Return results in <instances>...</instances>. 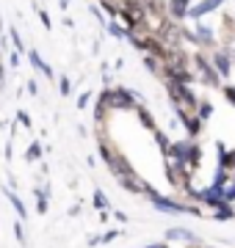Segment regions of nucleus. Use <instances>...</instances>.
<instances>
[{
  "instance_id": "f03ea898",
  "label": "nucleus",
  "mask_w": 235,
  "mask_h": 248,
  "mask_svg": "<svg viewBox=\"0 0 235 248\" xmlns=\"http://www.w3.org/2000/svg\"><path fill=\"white\" fill-rule=\"evenodd\" d=\"M105 99H108V108H117V110H136V99H141V97L119 86V89L105 91Z\"/></svg>"
},
{
  "instance_id": "1a4fd4ad",
  "label": "nucleus",
  "mask_w": 235,
  "mask_h": 248,
  "mask_svg": "<svg viewBox=\"0 0 235 248\" xmlns=\"http://www.w3.org/2000/svg\"><path fill=\"white\" fill-rule=\"evenodd\" d=\"M191 11V0H169V17L185 19Z\"/></svg>"
},
{
  "instance_id": "39448f33",
  "label": "nucleus",
  "mask_w": 235,
  "mask_h": 248,
  "mask_svg": "<svg viewBox=\"0 0 235 248\" xmlns=\"http://www.w3.org/2000/svg\"><path fill=\"white\" fill-rule=\"evenodd\" d=\"M122 11H125L127 17L136 19V25H141L144 17H147V9H144V3H141V0H125V3H122Z\"/></svg>"
},
{
  "instance_id": "a211bd4d",
  "label": "nucleus",
  "mask_w": 235,
  "mask_h": 248,
  "mask_svg": "<svg viewBox=\"0 0 235 248\" xmlns=\"http://www.w3.org/2000/svg\"><path fill=\"white\" fill-rule=\"evenodd\" d=\"M100 157H102V160L111 166V163H114V157H117V152H111L108 143H100Z\"/></svg>"
},
{
  "instance_id": "7c9ffc66",
  "label": "nucleus",
  "mask_w": 235,
  "mask_h": 248,
  "mask_svg": "<svg viewBox=\"0 0 235 248\" xmlns=\"http://www.w3.org/2000/svg\"><path fill=\"white\" fill-rule=\"evenodd\" d=\"M61 3H64V6H67V3H69V0H61Z\"/></svg>"
},
{
  "instance_id": "ddd939ff",
  "label": "nucleus",
  "mask_w": 235,
  "mask_h": 248,
  "mask_svg": "<svg viewBox=\"0 0 235 248\" xmlns=\"http://www.w3.org/2000/svg\"><path fill=\"white\" fill-rule=\"evenodd\" d=\"M235 218V210L230 207V202H224L221 207H216V221H233Z\"/></svg>"
},
{
  "instance_id": "6ab92c4d",
  "label": "nucleus",
  "mask_w": 235,
  "mask_h": 248,
  "mask_svg": "<svg viewBox=\"0 0 235 248\" xmlns=\"http://www.w3.org/2000/svg\"><path fill=\"white\" fill-rule=\"evenodd\" d=\"M210 113H213V105H210V102H202V105H199V110H197V116L202 119V122H208Z\"/></svg>"
},
{
  "instance_id": "aec40b11",
  "label": "nucleus",
  "mask_w": 235,
  "mask_h": 248,
  "mask_svg": "<svg viewBox=\"0 0 235 248\" xmlns=\"http://www.w3.org/2000/svg\"><path fill=\"white\" fill-rule=\"evenodd\" d=\"M108 31H111V36H117V39H127V33H130L127 28H119L117 22H111V25H108Z\"/></svg>"
},
{
  "instance_id": "c756f323",
  "label": "nucleus",
  "mask_w": 235,
  "mask_h": 248,
  "mask_svg": "<svg viewBox=\"0 0 235 248\" xmlns=\"http://www.w3.org/2000/svg\"><path fill=\"white\" fill-rule=\"evenodd\" d=\"M61 94H69V80L61 78Z\"/></svg>"
},
{
  "instance_id": "6e6552de",
  "label": "nucleus",
  "mask_w": 235,
  "mask_h": 248,
  "mask_svg": "<svg viewBox=\"0 0 235 248\" xmlns=\"http://www.w3.org/2000/svg\"><path fill=\"white\" fill-rule=\"evenodd\" d=\"M213 66H216V72L221 75V78H230V69H233V58H230L224 50H218V53L213 55Z\"/></svg>"
},
{
  "instance_id": "2f4dec72",
  "label": "nucleus",
  "mask_w": 235,
  "mask_h": 248,
  "mask_svg": "<svg viewBox=\"0 0 235 248\" xmlns=\"http://www.w3.org/2000/svg\"><path fill=\"white\" fill-rule=\"evenodd\" d=\"M0 78H3V69H0Z\"/></svg>"
},
{
  "instance_id": "7ed1b4c3",
  "label": "nucleus",
  "mask_w": 235,
  "mask_h": 248,
  "mask_svg": "<svg viewBox=\"0 0 235 248\" xmlns=\"http://www.w3.org/2000/svg\"><path fill=\"white\" fill-rule=\"evenodd\" d=\"M194 66L199 69V75H205V83H208V86H218L221 75L216 72V66H213L210 58H205L202 53H197V55H194Z\"/></svg>"
},
{
  "instance_id": "c85d7f7f",
  "label": "nucleus",
  "mask_w": 235,
  "mask_h": 248,
  "mask_svg": "<svg viewBox=\"0 0 235 248\" xmlns=\"http://www.w3.org/2000/svg\"><path fill=\"white\" fill-rule=\"evenodd\" d=\"M89 99H91V94H81V97H78V108H86Z\"/></svg>"
},
{
  "instance_id": "412c9836",
  "label": "nucleus",
  "mask_w": 235,
  "mask_h": 248,
  "mask_svg": "<svg viewBox=\"0 0 235 248\" xmlns=\"http://www.w3.org/2000/svg\"><path fill=\"white\" fill-rule=\"evenodd\" d=\"M144 66L150 72H152V75H158V69H161V66H158V58H155V55H147L144 58Z\"/></svg>"
},
{
  "instance_id": "cd10ccee",
  "label": "nucleus",
  "mask_w": 235,
  "mask_h": 248,
  "mask_svg": "<svg viewBox=\"0 0 235 248\" xmlns=\"http://www.w3.org/2000/svg\"><path fill=\"white\" fill-rule=\"evenodd\" d=\"M119 237V232L114 229V232H105V237H102V243H111V240H117Z\"/></svg>"
},
{
  "instance_id": "393cba45",
  "label": "nucleus",
  "mask_w": 235,
  "mask_h": 248,
  "mask_svg": "<svg viewBox=\"0 0 235 248\" xmlns=\"http://www.w3.org/2000/svg\"><path fill=\"white\" fill-rule=\"evenodd\" d=\"M39 155H42V146H39V143H31V149H28V160L39 157Z\"/></svg>"
},
{
  "instance_id": "f3484780",
  "label": "nucleus",
  "mask_w": 235,
  "mask_h": 248,
  "mask_svg": "<svg viewBox=\"0 0 235 248\" xmlns=\"http://www.w3.org/2000/svg\"><path fill=\"white\" fill-rule=\"evenodd\" d=\"M227 182H230V171H227V169H221V166H218L216 177H213V185H216V187H224Z\"/></svg>"
},
{
  "instance_id": "f257e3e1",
  "label": "nucleus",
  "mask_w": 235,
  "mask_h": 248,
  "mask_svg": "<svg viewBox=\"0 0 235 248\" xmlns=\"http://www.w3.org/2000/svg\"><path fill=\"white\" fill-rule=\"evenodd\" d=\"M147 199H150V202L155 204V207H158V210H161V213H185V215H199V210L197 207H188V204H180V202H172V199H163L161 193H158V190H155V187H150L147 185Z\"/></svg>"
},
{
  "instance_id": "2eb2a0df",
  "label": "nucleus",
  "mask_w": 235,
  "mask_h": 248,
  "mask_svg": "<svg viewBox=\"0 0 235 248\" xmlns=\"http://www.w3.org/2000/svg\"><path fill=\"white\" fill-rule=\"evenodd\" d=\"M199 163H202V146H197V143H191V155H188V169H197Z\"/></svg>"
},
{
  "instance_id": "9b49d317",
  "label": "nucleus",
  "mask_w": 235,
  "mask_h": 248,
  "mask_svg": "<svg viewBox=\"0 0 235 248\" xmlns=\"http://www.w3.org/2000/svg\"><path fill=\"white\" fill-rule=\"evenodd\" d=\"M28 61L34 63V69H42L47 75V78H53V69H50V66H47L45 61H42V55L36 53V50H31V53H28Z\"/></svg>"
},
{
  "instance_id": "0eeeda50",
  "label": "nucleus",
  "mask_w": 235,
  "mask_h": 248,
  "mask_svg": "<svg viewBox=\"0 0 235 248\" xmlns=\"http://www.w3.org/2000/svg\"><path fill=\"white\" fill-rule=\"evenodd\" d=\"M221 3H224V0H202V3H197V6L188 11V17H191V19H202L205 14H210L213 9H218Z\"/></svg>"
},
{
  "instance_id": "9d476101",
  "label": "nucleus",
  "mask_w": 235,
  "mask_h": 248,
  "mask_svg": "<svg viewBox=\"0 0 235 248\" xmlns=\"http://www.w3.org/2000/svg\"><path fill=\"white\" fill-rule=\"evenodd\" d=\"M166 240H188V243H194V240H197V234H194L191 229L172 226V229H166Z\"/></svg>"
},
{
  "instance_id": "dca6fc26",
  "label": "nucleus",
  "mask_w": 235,
  "mask_h": 248,
  "mask_svg": "<svg viewBox=\"0 0 235 248\" xmlns=\"http://www.w3.org/2000/svg\"><path fill=\"white\" fill-rule=\"evenodd\" d=\"M197 36H199V42H202V45H213V31H210L208 25H199L197 28Z\"/></svg>"
},
{
  "instance_id": "5701e85b",
  "label": "nucleus",
  "mask_w": 235,
  "mask_h": 248,
  "mask_svg": "<svg viewBox=\"0 0 235 248\" xmlns=\"http://www.w3.org/2000/svg\"><path fill=\"white\" fill-rule=\"evenodd\" d=\"M94 207H97V210H105V207H108V202H105V196L100 193V190L94 193Z\"/></svg>"
},
{
  "instance_id": "20e7f679",
  "label": "nucleus",
  "mask_w": 235,
  "mask_h": 248,
  "mask_svg": "<svg viewBox=\"0 0 235 248\" xmlns=\"http://www.w3.org/2000/svg\"><path fill=\"white\" fill-rule=\"evenodd\" d=\"M174 113L180 116V122L185 124V130H188V135H199V133H202V119H199L197 113L191 116V113H188V110H185L183 105H174Z\"/></svg>"
},
{
  "instance_id": "a878e982",
  "label": "nucleus",
  "mask_w": 235,
  "mask_h": 248,
  "mask_svg": "<svg viewBox=\"0 0 235 248\" xmlns=\"http://www.w3.org/2000/svg\"><path fill=\"white\" fill-rule=\"evenodd\" d=\"M11 42H14V47H17V50H22V39H19L17 28H11Z\"/></svg>"
},
{
  "instance_id": "f8f14e48",
  "label": "nucleus",
  "mask_w": 235,
  "mask_h": 248,
  "mask_svg": "<svg viewBox=\"0 0 235 248\" xmlns=\"http://www.w3.org/2000/svg\"><path fill=\"white\" fill-rule=\"evenodd\" d=\"M136 113H138V119H141V124H144L147 130H158V127H155V119H152V113H150V110H147L144 105H136Z\"/></svg>"
},
{
  "instance_id": "bb28decb",
  "label": "nucleus",
  "mask_w": 235,
  "mask_h": 248,
  "mask_svg": "<svg viewBox=\"0 0 235 248\" xmlns=\"http://www.w3.org/2000/svg\"><path fill=\"white\" fill-rule=\"evenodd\" d=\"M39 17H42V25H45L47 31L53 28V25H50V17H47V11H42V9H39Z\"/></svg>"
},
{
  "instance_id": "4468645a",
  "label": "nucleus",
  "mask_w": 235,
  "mask_h": 248,
  "mask_svg": "<svg viewBox=\"0 0 235 248\" xmlns=\"http://www.w3.org/2000/svg\"><path fill=\"white\" fill-rule=\"evenodd\" d=\"M155 141H158V146H161V152L169 157V152H172V141L166 138V133H161V130H155Z\"/></svg>"
},
{
  "instance_id": "4be33fe9",
  "label": "nucleus",
  "mask_w": 235,
  "mask_h": 248,
  "mask_svg": "<svg viewBox=\"0 0 235 248\" xmlns=\"http://www.w3.org/2000/svg\"><path fill=\"white\" fill-rule=\"evenodd\" d=\"M9 202L14 204V210L19 213V218H25V207H22V202H19L17 196H14V193H9Z\"/></svg>"
},
{
  "instance_id": "b1692460",
  "label": "nucleus",
  "mask_w": 235,
  "mask_h": 248,
  "mask_svg": "<svg viewBox=\"0 0 235 248\" xmlns=\"http://www.w3.org/2000/svg\"><path fill=\"white\" fill-rule=\"evenodd\" d=\"M224 97L230 105H235V86H224Z\"/></svg>"
},
{
  "instance_id": "423d86ee",
  "label": "nucleus",
  "mask_w": 235,
  "mask_h": 248,
  "mask_svg": "<svg viewBox=\"0 0 235 248\" xmlns=\"http://www.w3.org/2000/svg\"><path fill=\"white\" fill-rule=\"evenodd\" d=\"M117 179H119V185L125 190H130V193H147V182L138 179L136 174H125V177H117Z\"/></svg>"
}]
</instances>
